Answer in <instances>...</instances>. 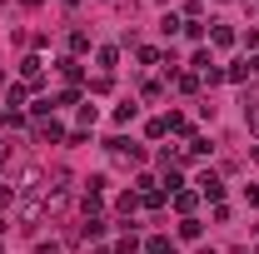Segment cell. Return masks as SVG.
<instances>
[{
	"instance_id": "obj_1",
	"label": "cell",
	"mask_w": 259,
	"mask_h": 254,
	"mask_svg": "<svg viewBox=\"0 0 259 254\" xmlns=\"http://www.w3.org/2000/svg\"><path fill=\"white\" fill-rule=\"evenodd\" d=\"M110 159H115V164H140L145 150H140L135 140H125V135H115V140H110Z\"/></svg>"
},
{
	"instance_id": "obj_2",
	"label": "cell",
	"mask_w": 259,
	"mask_h": 254,
	"mask_svg": "<svg viewBox=\"0 0 259 254\" xmlns=\"http://www.w3.org/2000/svg\"><path fill=\"white\" fill-rule=\"evenodd\" d=\"M40 209H45V194H20V204H15L20 224H35V220H40Z\"/></svg>"
},
{
	"instance_id": "obj_3",
	"label": "cell",
	"mask_w": 259,
	"mask_h": 254,
	"mask_svg": "<svg viewBox=\"0 0 259 254\" xmlns=\"http://www.w3.org/2000/svg\"><path fill=\"white\" fill-rule=\"evenodd\" d=\"M194 185H199V194H204V199H220V194H225V185H220V175H209V170H204V175H199Z\"/></svg>"
},
{
	"instance_id": "obj_4",
	"label": "cell",
	"mask_w": 259,
	"mask_h": 254,
	"mask_svg": "<svg viewBox=\"0 0 259 254\" xmlns=\"http://www.w3.org/2000/svg\"><path fill=\"white\" fill-rule=\"evenodd\" d=\"M35 140H65V125L60 120H40L35 125Z\"/></svg>"
},
{
	"instance_id": "obj_5",
	"label": "cell",
	"mask_w": 259,
	"mask_h": 254,
	"mask_svg": "<svg viewBox=\"0 0 259 254\" xmlns=\"http://www.w3.org/2000/svg\"><path fill=\"white\" fill-rule=\"evenodd\" d=\"M40 65H45L40 55H30V60L20 65V75H25V85H40Z\"/></svg>"
},
{
	"instance_id": "obj_6",
	"label": "cell",
	"mask_w": 259,
	"mask_h": 254,
	"mask_svg": "<svg viewBox=\"0 0 259 254\" xmlns=\"http://www.w3.org/2000/svg\"><path fill=\"white\" fill-rule=\"evenodd\" d=\"M115 65H120V50H115V45H105V50H100V70H105V75H110V70H115Z\"/></svg>"
},
{
	"instance_id": "obj_7",
	"label": "cell",
	"mask_w": 259,
	"mask_h": 254,
	"mask_svg": "<svg viewBox=\"0 0 259 254\" xmlns=\"http://www.w3.org/2000/svg\"><path fill=\"white\" fill-rule=\"evenodd\" d=\"M244 125H249V135H259V100L244 105Z\"/></svg>"
},
{
	"instance_id": "obj_8",
	"label": "cell",
	"mask_w": 259,
	"mask_h": 254,
	"mask_svg": "<svg viewBox=\"0 0 259 254\" xmlns=\"http://www.w3.org/2000/svg\"><path fill=\"white\" fill-rule=\"evenodd\" d=\"M135 115H140V105H115V125H130Z\"/></svg>"
},
{
	"instance_id": "obj_9",
	"label": "cell",
	"mask_w": 259,
	"mask_h": 254,
	"mask_svg": "<svg viewBox=\"0 0 259 254\" xmlns=\"http://www.w3.org/2000/svg\"><path fill=\"white\" fill-rule=\"evenodd\" d=\"M175 209H180V215H190V209H194V194H190V190H175Z\"/></svg>"
},
{
	"instance_id": "obj_10",
	"label": "cell",
	"mask_w": 259,
	"mask_h": 254,
	"mask_svg": "<svg viewBox=\"0 0 259 254\" xmlns=\"http://www.w3.org/2000/svg\"><path fill=\"white\" fill-rule=\"evenodd\" d=\"M70 50H75V55H85V50H90V35L75 30V35H70Z\"/></svg>"
},
{
	"instance_id": "obj_11",
	"label": "cell",
	"mask_w": 259,
	"mask_h": 254,
	"mask_svg": "<svg viewBox=\"0 0 259 254\" xmlns=\"http://www.w3.org/2000/svg\"><path fill=\"white\" fill-rule=\"evenodd\" d=\"M180 239H199V220H185V224H180Z\"/></svg>"
},
{
	"instance_id": "obj_12",
	"label": "cell",
	"mask_w": 259,
	"mask_h": 254,
	"mask_svg": "<svg viewBox=\"0 0 259 254\" xmlns=\"http://www.w3.org/2000/svg\"><path fill=\"white\" fill-rule=\"evenodd\" d=\"M150 254H175V244L169 239H150Z\"/></svg>"
},
{
	"instance_id": "obj_13",
	"label": "cell",
	"mask_w": 259,
	"mask_h": 254,
	"mask_svg": "<svg viewBox=\"0 0 259 254\" xmlns=\"http://www.w3.org/2000/svg\"><path fill=\"white\" fill-rule=\"evenodd\" d=\"M10 199H15V185H0V209H5Z\"/></svg>"
},
{
	"instance_id": "obj_14",
	"label": "cell",
	"mask_w": 259,
	"mask_h": 254,
	"mask_svg": "<svg viewBox=\"0 0 259 254\" xmlns=\"http://www.w3.org/2000/svg\"><path fill=\"white\" fill-rule=\"evenodd\" d=\"M35 254H60V244H40V249H35Z\"/></svg>"
},
{
	"instance_id": "obj_15",
	"label": "cell",
	"mask_w": 259,
	"mask_h": 254,
	"mask_svg": "<svg viewBox=\"0 0 259 254\" xmlns=\"http://www.w3.org/2000/svg\"><path fill=\"white\" fill-rule=\"evenodd\" d=\"M204 254H214V249H204Z\"/></svg>"
},
{
	"instance_id": "obj_16",
	"label": "cell",
	"mask_w": 259,
	"mask_h": 254,
	"mask_svg": "<svg viewBox=\"0 0 259 254\" xmlns=\"http://www.w3.org/2000/svg\"><path fill=\"white\" fill-rule=\"evenodd\" d=\"M0 155H5V150H0Z\"/></svg>"
}]
</instances>
